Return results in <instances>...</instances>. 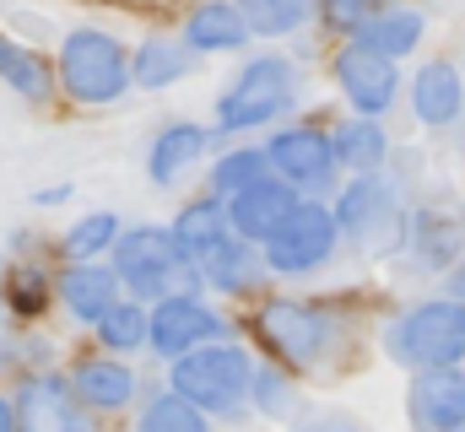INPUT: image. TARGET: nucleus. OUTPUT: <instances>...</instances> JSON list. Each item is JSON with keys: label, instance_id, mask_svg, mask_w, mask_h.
I'll use <instances>...</instances> for the list:
<instances>
[{"label": "nucleus", "instance_id": "nucleus-1", "mask_svg": "<svg viewBox=\"0 0 465 432\" xmlns=\"http://www.w3.org/2000/svg\"><path fill=\"white\" fill-rule=\"evenodd\" d=\"M114 270L119 281L135 292V298H184V292H201V265L195 254H184V243L168 232V227H130L114 238Z\"/></svg>", "mask_w": 465, "mask_h": 432}, {"label": "nucleus", "instance_id": "nucleus-2", "mask_svg": "<svg viewBox=\"0 0 465 432\" xmlns=\"http://www.w3.org/2000/svg\"><path fill=\"white\" fill-rule=\"evenodd\" d=\"M54 82L65 87V98L87 108L119 103L135 82H130V54L114 33L104 27H71L60 38V65H54Z\"/></svg>", "mask_w": 465, "mask_h": 432}, {"label": "nucleus", "instance_id": "nucleus-3", "mask_svg": "<svg viewBox=\"0 0 465 432\" xmlns=\"http://www.w3.org/2000/svg\"><path fill=\"white\" fill-rule=\"evenodd\" d=\"M331 211H336L341 238H347L357 254H368V260H384V254H401L406 249V221L411 216L401 206V195L384 179H373V173H357Z\"/></svg>", "mask_w": 465, "mask_h": 432}, {"label": "nucleus", "instance_id": "nucleus-4", "mask_svg": "<svg viewBox=\"0 0 465 432\" xmlns=\"http://www.w3.org/2000/svg\"><path fill=\"white\" fill-rule=\"evenodd\" d=\"M249 329H254L260 346H265L282 368H292V373L314 368V362L331 351V340H336L331 314H325L320 303H303V298H265V303L254 309Z\"/></svg>", "mask_w": 465, "mask_h": 432}, {"label": "nucleus", "instance_id": "nucleus-5", "mask_svg": "<svg viewBox=\"0 0 465 432\" xmlns=\"http://www.w3.org/2000/svg\"><path fill=\"white\" fill-rule=\"evenodd\" d=\"M390 357L406 368H450L465 357V303L460 298H428L411 303L390 324Z\"/></svg>", "mask_w": 465, "mask_h": 432}, {"label": "nucleus", "instance_id": "nucleus-6", "mask_svg": "<svg viewBox=\"0 0 465 432\" xmlns=\"http://www.w3.org/2000/svg\"><path fill=\"white\" fill-rule=\"evenodd\" d=\"M298 98V65L292 60H282V54H260V60H249L238 76H232V87L217 98V130H254V124H271L276 113H287Z\"/></svg>", "mask_w": 465, "mask_h": 432}, {"label": "nucleus", "instance_id": "nucleus-7", "mask_svg": "<svg viewBox=\"0 0 465 432\" xmlns=\"http://www.w3.org/2000/svg\"><path fill=\"white\" fill-rule=\"evenodd\" d=\"M249 373H254V362H249L238 346L201 340L195 351L173 357V378H168V384H173L184 400H195L201 411L228 417V411H238V406L249 400Z\"/></svg>", "mask_w": 465, "mask_h": 432}, {"label": "nucleus", "instance_id": "nucleus-8", "mask_svg": "<svg viewBox=\"0 0 465 432\" xmlns=\"http://www.w3.org/2000/svg\"><path fill=\"white\" fill-rule=\"evenodd\" d=\"M336 211L331 206H314V201H298L292 211L282 216V227L265 238V265L276 276H309L320 270L331 254H336Z\"/></svg>", "mask_w": 465, "mask_h": 432}, {"label": "nucleus", "instance_id": "nucleus-9", "mask_svg": "<svg viewBox=\"0 0 465 432\" xmlns=\"http://www.w3.org/2000/svg\"><path fill=\"white\" fill-rule=\"evenodd\" d=\"M223 319L212 303H201V292H184V298H157L146 309V346L157 357H184L195 351L201 340H217Z\"/></svg>", "mask_w": 465, "mask_h": 432}, {"label": "nucleus", "instance_id": "nucleus-10", "mask_svg": "<svg viewBox=\"0 0 465 432\" xmlns=\"http://www.w3.org/2000/svg\"><path fill=\"white\" fill-rule=\"evenodd\" d=\"M331 76H336L341 98H347L357 113H384V108L395 103V93H401L395 60H390V54H379V49H373V44H362V38L347 44V49H336Z\"/></svg>", "mask_w": 465, "mask_h": 432}, {"label": "nucleus", "instance_id": "nucleus-11", "mask_svg": "<svg viewBox=\"0 0 465 432\" xmlns=\"http://www.w3.org/2000/svg\"><path fill=\"white\" fill-rule=\"evenodd\" d=\"M276 179H287L292 190H325L336 179V146L325 130L314 124H298V130H282L271 146H265Z\"/></svg>", "mask_w": 465, "mask_h": 432}, {"label": "nucleus", "instance_id": "nucleus-12", "mask_svg": "<svg viewBox=\"0 0 465 432\" xmlns=\"http://www.w3.org/2000/svg\"><path fill=\"white\" fill-rule=\"evenodd\" d=\"M406 243H411V265L417 270H450L465 254V211L450 201H433L406 221Z\"/></svg>", "mask_w": 465, "mask_h": 432}, {"label": "nucleus", "instance_id": "nucleus-13", "mask_svg": "<svg viewBox=\"0 0 465 432\" xmlns=\"http://www.w3.org/2000/svg\"><path fill=\"white\" fill-rule=\"evenodd\" d=\"M11 406H16V427H87V406L60 373H22Z\"/></svg>", "mask_w": 465, "mask_h": 432}, {"label": "nucleus", "instance_id": "nucleus-14", "mask_svg": "<svg viewBox=\"0 0 465 432\" xmlns=\"http://www.w3.org/2000/svg\"><path fill=\"white\" fill-rule=\"evenodd\" d=\"M406 411H411L417 427H433V432L465 427V373L455 362L450 368H417Z\"/></svg>", "mask_w": 465, "mask_h": 432}, {"label": "nucleus", "instance_id": "nucleus-15", "mask_svg": "<svg viewBox=\"0 0 465 432\" xmlns=\"http://www.w3.org/2000/svg\"><path fill=\"white\" fill-rule=\"evenodd\" d=\"M292 206H298V190L287 179H271L265 173V179H254V184H243V190L228 195V227L238 238H249V243H265Z\"/></svg>", "mask_w": 465, "mask_h": 432}, {"label": "nucleus", "instance_id": "nucleus-16", "mask_svg": "<svg viewBox=\"0 0 465 432\" xmlns=\"http://www.w3.org/2000/svg\"><path fill=\"white\" fill-rule=\"evenodd\" d=\"M54 298L65 303V314L76 324H98L119 303V270L98 260H71L54 281Z\"/></svg>", "mask_w": 465, "mask_h": 432}, {"label": "nucleus", "instance_id": "nucleus-17", "mask_svg": "<svg viewBox=\"0 0 465 432\" xmlns=\"http://www.w3.org/2000/svg\"><path fill=\"white\" fill-rule=\"evenodd\" d=\"M206 146H212V130H206V124L179 119V124L157 130V141H152V152H146V173H152V184H157V190L179 184V179L206 157Z\"/></svg>", "mask_w": 465, "mask_h": 432}, {"label": "nucleus", "instance_id": "nucleus-18", "mask_svg": "<svg viewBox=\"0 0 465 432\" xmlns=\"http://www.w3.org/2000/svg\"><path fill=\"white\" fill-rule=\"evenodd\" d=\"M249 38H254V33H249L238 0H201V5L184 16V44H190L195 54H232V49H243Z\"/></svg>", "mask_w": 465, "mask_h": 432}, {"label": "nucleus", "instance_id": "nucleus-19", "mask_svg": "<svg viewBox=\"0 0 465 432\" xmlns=\"http://www.w3.org/2000/svg\"><path fill=\"white\" fill-rule=\"evenodd\" d=\"M71 389L87 411H124L135 400V373L119 362V351L114 357H82L71 368Z\"/></svg>", "mask_w": 465, "mask_h": 432}, {"label": "nucleus", "instance_id": "nucleus-20", "mask_svg": "<svg viewBox=\"0 0 465 432\" xmlns=\"http://www.w3.org/2000/svg\"><path fill=\"white\" fill-rule=\"evenodd\" d=\"M411 108H417V119H422L428 130L455 124V119H460V108H465L460 71H455L450 60H428V65L411 76Z\"/></svg>", "mask_w": 465, "mask_h": 432}, {"label": "nucleus", "instance_id": "nucleus-21", "mask_svg": "<svg viewBox=\"0 0 465 432\" xmlns=\"http://www.w3.org/2000/svg\"><path fill=\"white\" fill-rule=\"evenodd\" d=\"M195 265H201V281H212L217 292H254V281H260L254 243L238 238V232H223L217 243H206L195 254Z\"/></svg>", "mask_w": 465, "mask_h": 432}, {"label": "nucleus", "instance_id": "nucleus-22", "mask_svg": "<svg viewBox=\"0 0 465 432\" xmlns=\"http://www.w3.org/2000/svg\"><path fill=\"white\" fill-rule=\"evenodd\" d=\"M190 60H195V49H190L184 38L157 33V38H146V44L135 49V60H130V82H135V87H146V93H163V87L184 82Z\"/></svg>", "mask_w": 465, "mask_h": 432}, {"label": "nucleus", "instance_id": "nucleus-23", "mask_svg": "<svg viewBox=\"0 0 465 432\" xmlns=\"http://www.w3.org/2000/svg\"><path fill=\"white\" fill-rule=\"evenodd\" d=\"M331 146H336V168H347V173H379L390 157V135H384V124H373V113L336 124Z\"/></svg>", "mask_w": 465, "mask_h": 432}, {"label": "nucleus", "instance_id": "nucleus-24", "mask_svg": "<svg viewBox=\"0 0 465 432\" xmlns=\"http://www.w3.org/2000/svg\"><path fill=\"white\" fill-rule=\"evenodd\" d=\"M357 38L373 44L379 54H390V60H406V54L422 44V11H411V5H379V11L357 27Z\"/></svg>", "mask_w": 465, "mask_h": 432}, {"label": "nucleus", "instance_id": "nucleus-25", "mask_svg": "<svg viewBox=\"0 0 465 432\" xmlns=\"http://www.w3.org/2000/svg\"><path fill=\"white\" fill-rule=\"evenodd\" d=\"M0 82H5L16 98H27V103H44V98L54 93V71H49V60L33 54V49L16 44V38H5V33H0Z\"/></svg>", "mask_w": 465, "mask_h": 432}, {"label": "nucleus", "instance_id": "nucleus-26", "mask_svg": "<svg viewBox=\"0 0 465 432\" xmlns=\"http://www.w3.org/2000/svg\"><path fill=\"white\" fill-rule=\"evenodd\" d=\"M0 298H5V309H11L16 319H33V314H44V309H49L54 281H49L33 260H16V265L0 276Z\"/></svg>", "mask_w": 465, "mask_h": 432}, {"label": "nucleus", "instance_id": "nucleus-27", "mask_svg": "<svg viewBox=\"0 0 465 432\" xmlns=\"http://www.w3.org/2000/svg\"><path fill=\"white\" fill-rule=\"evenodd\" d=\"M238 11H243L254 38H287L309 22L314 0H238Z\"/></svg>", "mask_w": 465, "mask_h": 432}, {"label": "nucleus", "instance_id": "nucleus-28", "mask_svg": "<svg viewBox=\"0 0 465 432\" xmlns=\"http://www.w3.org/2000/svg\"><path fill=\"white\" fill-rule=\"evenodd\" d=\"M114 238H119L114 211H87L60 232V254H65V260H98V254L114 249Z\"/></svg>", "mask_w": 465, "mask_h": 432}, {"label": "nucleus", "instance_id": "nucleus-29", "mask_svg": "<svg viewBox=\"0 0 465 432\" xmlns=\"http://www.w3.org/2000/svg\"><path fill=\"white\" fill-rule=\"evenodd\" d=\"M223 232H232V227H228V206H223L217 195L190 201V206L179 211V221H173V238L184 243V254H201V249H206V243H217Z\"/></svg>", "mask_w": 465, "mask_h": 432}, {"label": "nucleus", "instance_id": "nucleus-30", "mask_svg": "<svg viewBox=\"0 0 465 432\" xmlns=\"http://www.w3.org/2000/svg\"><path fill=\"white\" fill-rule=\"evenodd\" d=\"M141 427H146V432H201V427H206V411H201L195 400H184L179 389H163V395H152V400H146Z\"/></svg>", "mask_w": 465, "mask_h": 432}, {"label": "nucleus", "instance_id": "nucleus-31", "mask_svg": "<svg viewBox=\"0 0 465 432\" xmlns=\"http://www.w3.org/2000/svg\"><path fill=\"white\" fill-rule=\"evenodd\" d=\"M98 340H104V351H141L146 346V309L119 298L114 309L98 319Z\"/></svg>", "mask_w": 465, "mask_h": 432}, {"label": "nucleus", "instance_id": "nucleus-32", "mask_svg": "<svg viewBox=\"0 0 465 432\" xmlns=\"http://www.w3.org/2000/svg\"><path fill=\"white\" fill-rule=\"evenodd\" d=\"M265 173H271V157H265L260 146L223 152L217 168H212V195H232V190H243V184H254V179H265Z\"/></svg>", "mask_w": 465, "mask_h": 432}, {"label": "nucleus", "instance_id": "nucleus-33", "mask_svg": "<svg viewBox=\"0 0 465 432\" xmlns=\"http://www.w3.org/2000/svg\"><path fill=\"white\" fill-rule=\"evenodd\" d=\"M249 395H254V411H265V417H282V411L292 406V384H287L271 362L249 373Z\"/></svg>", "mask_w": 465, "mask_h": 432}, {"label": "nucleus", "instance_id": "nucleus-34", "mask_svg": "<svg viewBox=\"0 0 465 432\" xmlns=\"http://www.w3.org/2000/svg\"><path fill=\"white\" fill-rule=\"evenodd\" d=\"M320 11H325V22H331L336 33H357V27L379 11V0H320Z\"/></svg>", "mask_w": 465, "mask_h": 432}, {"label": "nucleus", "instance_id": "nucleus-35", "mask_svg": "<svg viewBox=\"0 0 465 432\" xmlns=\"http://www.w3.org/2000/svg\"><path fill=\"white\" fill-rule=\"evenodd\" d=\"M450 292H455V298L465 303V254L455 260V265H450Z\"/></svg>", "mask_w": 465, "mask_h": 432}, {"label": "nucleus", "instance_id": "nucleus-36", "mask_svg": "<svg viewBox=\"0 0 465 432\" xmlns=\"http://www.w3.org/2000/svg\"><path fill=\"white\" fill-rule=\"evenodd\" d=\"M65 195H71V190H65V184H60V190H38V195H33V201H38V206H60V201H65Z\"/></svg>", "mask_w": 465, "mask_h": 432}, {"label": "nucleus", "instance_id": "nucleus-37", "mask_svg": "<svg viewBox=\"0 0 465 432\" xmlns=\"http://www.w3.org/2000/svg\"><path fill=\"white\" fill-rule=\"evenodd\" d=\"M16 427V406H11V400H0V432H11Z\"/></svg>", "mask_w": 465, "mask_h": 432}]
</instances>
